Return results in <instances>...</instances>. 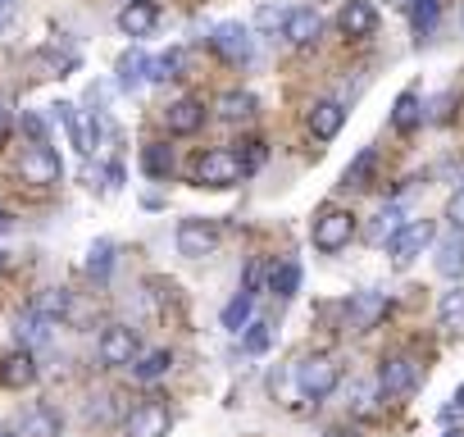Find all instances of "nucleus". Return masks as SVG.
<instances>
[{
    "instance_id": "obj_1",
    "label": "nucleus",
    "mask_w": 464,
    "mask_h": 437,
    "mask_svg": "<svg viewBox=\"0 0 464 437\" xmlns=\"http://www.w3.org/2000/svg\"><path fill=\"white\" fill-rule=\"evenodd\" d=\"M310 242H314V251H324V256L346 251V247L355 242V214H351V209H324V214L314 218V228H310Z\"/></svg>"
},
{
    "instance_id": "obj_2",
    "label": "nucleus",
    "mask_w": 464,
    "mask_h": 437,
    "mask_svg": "<svg viewBox=\"0 0 464 437\" xmlns=\"http://www.w3.org/2000/svg\"><path fill=\"white\" fill-rule=\"evenodd\" d=\"M242 178H246V169H242L237 151H227V146L205 151V155L196 160V187H214V191H223V187H237Z\"/></svg>"
},
{
    "instance_id": "obj_3",
    "label": "nucleus",
    "mask_w": 464,
    "mask_h": 437,
    "mask_svg": "<svg viewBox=\"0 0 464 437\" xmlns=\"http://www.w3.org/2000/svg\"><path fill=\"white\" fill-rule=\"evenodd\" d=\"M432 242H437V224H432V218H410V224L387 242V256H392L396 269H405V265H414Z\"/></svg>"
},
{
    "instance_id": "obj_4",
    "label": "nucleus",
    "mask_w": 464,
    "mask_h": 437,
    "mask_svg": "<svg viewBox=\"0 0 464 437\" xmlns=\"http://www.w3.org/2000/svg\"><path fill=\"white\" fill-rule=\"evenodd\" d=\"M337 383H342V369H337L333 355H310V360L296 364V387H301L305 401H324V396H333Z\"/></svg>"
},
{
    "instance_id": "obj_5",
    "label": "nucleus",
    "mask_w": 464,
    "mask_h": 437,
    "mask_svg": "<svg viewBox=\"0 0 464 437\" xmlns=\"http://www.w3.org/2000/svg\"><path fill=\"white\" fill-rule=\"evenodd\" d=\"M51 110H55L60 128L69 132V141H73L82 155H92V151L101 146V132H105L101 114H82V110H78V105H69V101H60V105H51Z\"/></svg>"
},
{
    "instance_id": "obj_6",
    "label": "nucleus",
    "mask_w": 464,
    "mask_h": 437,
    "mask_svg": "<svg viewBox=\"0 0 464 437\" xmlns=\"http://www.w3.org/2000/svg\"><path fill=\"white\" fill-rule=\"evenodd\" d=\"M96 355H101L105 369H132L137 355H141V342H137V333L128 324H110L101 333V342H96Z\"/></svg>"
},
{
    "instance_id": "obj_7",
    "label": "nucleus",
    "mask_w": 464,
    "mask_h": 437,
    "mask_svg": "<svg viewBox=\"0 0 464 437\" xmlns=\"http://www.w3.org/2000/svg\"><path fill=\"white\" fill-rule=\"evenodd\" d=\"M214 251H218V224H214V218H182V224H178V256L205 260Z\"/></svg>"
},
{
    "instance_id": "obj_8",
    "label": "nucleus",
    "mask_w": 464,
    "mask_h": 437,
    "mask_svg": "<svg viewBox=\"0 0 464 437\" xmlns=\"http://www.w3.org/2000/svg\"><path fill=\"white\" fill-rule=\"evenodd\" d=\"M209 46H214V55H223L227 64H251V55H256V37H251L246 24H218V28L209 33Z\"/></svg>"
},
{
    "instance_id": "obj_9",
    "label": "nucleus",
    "mask_w": 464,
    "mask_h": 437,
    "mask_svg": "<svg viewBox=\"0 0 464 437\" xmlns=\"http://www.w3.org/2000/svg\"><path fill=\"white\" fill-rule=\"evenodd\" d=\"M19 173H24V182H33V187H55V182L64 178V160H60V151H51V146H28L24 160H19Z\"/></svg>"
},
{
    "instance_id": "obj_10",
    "label": "nucleus",
    "mask_w": 464,
    "mask_h": 437,
    "mask_svg": "<svg viewBox=\"0 0 464 437\" xmlns=\"http://www.w3.org/2000/svg\"><path fill=\"white\" fill-rule=\"evenodd\" d=\"M419 387V364L410 355H387L382 369H378V392L382 396H405Z\"/></svg>"
},
{
    "instance_id": "obj_11",
    "label": "nucleus",
    "mask_w": 464,
    "mask_h": 437,
    "mask_svg": "<svg viewBox=\"0 0 464 437\" xmlns=\"http://www.w3.org/2000/svg\"><path fill=\"white\" fill-rule=\"evenodd\" d=\"M128 437H169V428H173V414H169V405L164 401H141L132 414H128Z\"/></svg>"
},
{
    "instance_id": "obj_12",
    "label": "nucleus",
    "mask_w": 464,
    "mask_h": 437,
    "mask_svg": "<svg viewBox=\"0 0 464 437\" xmlns=\"http://www.w3.org/2000/svg\"><path fill=\"white\" fill-rule=\"evenodd\" d=\"M337 28H342V37H351V42L373 37V28H378V10H373V0H342V10H337Z\"/></svg>"
},
{
    "instance_id": "obj_13",
    "label": "nucleus",
    "mask_w": 464,
    "mask_h": 437,
    "mask_svg": "<svg viewBox=\"0 0 464 437\" xmlns=\"http://www.w3.org/2000/svg\"><path fill=\"white\" fill-rule=\"evenodd\" d=\"M155 24H160V10L150 5V0H128V5L114 15V28H119L123 37H132V42L150 37V33H155Z\"/></svg>"
},
{
    "instance_id": "obj_14",
    "label": "nucleus",
    "mask_w": 464,
    "mask_h": 437,
    "mask_svg": "<svg viewBox=\"0 0 464 437\" xmlns=\"http://www.w3.org/2000/svg\"><path fill=\"white\" fill-rule=\"evenodd\" d=\"M319 37H324V15L314 5H292L287 28H283V42L287 46H314Z\"/></svg>"
},
{
    "instance_id": "obj_15",
    "label": "nucleus",
    "mask_w": 464,
    "mask_h": 437,
    "mask_svg": "<svg viewBox=\"0 0 464 437\" xmlns=\"http://www.w3.org/2000/svg\"><path fill=\"white\" fill-rule=\"evenodd\" d=\"M387 310H392V301H387L382 292H355V296L346 301V319H351V328H355V333L378 328V324L387 319Z\"/></svg>"
},
{
    "instance_id": "obj_16",
    "label": "nucleus",
    "mask_w": 464,
    "mask_h": 437,
    "mask_svg": "<svg viewBox=\"0 0 464 437\" xmlns=\"http://www.w3.org/2000/svg\"><path fill=\"white\" fill-rule=\"evenodd\" d=\"M164 128H169L173 137H191V132H200V128H205V105H200L196 96H178V101H169V110H164Z\"/></svg>"
},
{
    "instance_id": "obj_17",
    "label": "nucleus",
    "mask_w": 464,
    "mask_h": 437,
    "mask_svg": "<svg viewBox=\"0 0 464 437\" xmlns=\"http://www.w3.org/2000/svg\"><path fill=\"white\" fill-rule=\"evenodd\" d=\"M146 78H150V55L141 46H128L114 60V87L119 92H137V87H146Z\"/></svg>"
},
{
    "instance_id": "obj_18",
    "label": "nucleus",
    "mask_w": 464,
    "mask_h": 437,
    "mask_svg": "<svg viewBox=\"0 0 464 437\" xmlns=\"http://www.w3.org/2000/svg\"><path fill=\"white\" fill-rule=\"evenodd\" d=\"M37 374H42V369H37V355L24 351V346L0 360V383H5V387H33Z\"/></svg>"
},
{
    "instance_id": "obj_19",
    "label": "nucleus",
    "mask_w": 464,
    "mask_h": 437,
    "mask_svg": "<svg viewBox=\"0 0 464 437\" xmlns=\"http://www.w3.org/2000/svg\"><path fill=\"white\" fill-rule=\"evenodd\" d=\"M342 128H346V105L342 101H314L310 105V132L319 141H333Z\"/></svg>"
},
{
    "instance_id": "obj_20",
    "label": "nucleus",
    "mask_w": 464,
    "mask_h": 437,
    "mask_svg": "<svg viewBox=\"0 0 464 437\" xmlns=\"http://www.w3.org/2000/svg\"><path fill=\"white\" fill-rule=\"evenodd\" d=\"M256 110H260L256 92H242V87H232V92H223V96L214 101V114H218L223 123H246V119H256Z\"/></svg>"
},
{
    "instance_id": "obj_21",
    "label": "nucleus",
    "mask_w": 464,
    "mask_h": 437,
    "mask_svg": "<svg viewBox=\"0 0 464 437\" xmlns=\"http://www.w3.org/2000/svg\"><path fill=\"white\" fill-rule=\"evenodd\" d=\"M55 328H60V324L42 319L37 310H24V315L14 319V337H19V346H24V351H37V346H46Z\"/></svg>"
},
{
    "instance_id": "obj_22",
    "label": "nucleus",
    "mask_w": 464,
    "mask_h": 437,
    "mask_svg": "<svg viewBox=\"0 0 464 437\" xmlns=\"http://www.w3.org/2000/svg\"><path fill=\"white\" fill-rule=\"evenodd\" d=\"M432 265H437V274H441V278H450V283H455V278H464V233H455V228H450V233L441 238V247H437Z\"/></svg>"
},
{
    "instance_id": "obj_23",
    "label": "nucleus",
    "mask_w": 464,
    "mask_h": 437,
    "mask_svg": "<svg viewBox=\"0 0 464 437\" xmlns=\"http://www.w3.org/2000/svg\"><path fill=\"white\" fill-rule=\"evenodd\" d=\"M419 123H423V96H419V87H405L396 96V105H392V128L396 132H414Z\"/></svg>"
},
{
    "instance_id": "obj_24",
    "label": "nucleus",
    "mask_w": 464,
    "mask_h": 437,
    "mask_svg": "<svg viewBox=\"0 0 464 437\" xmlns=\"http://www.w3.org/2000/svg\"><path fill=\"white\" fill-rule=\"evenodd\" d=\"M28 310H37L42 319H51V324H64L69 315H73V301H69V292L64 287H42L37 296H33V306Z\"/></svg>"
},
{
    "instance_id": "obj_25",
    "label": "nucleus",
    "mask_w": 464,
    "mask_h": 437,
    "mask_svg": "<svg viewBox=\"0 0 464 437\" xmlns=\"http://www.w3.org/2000/svg\"><path fill=\"white\" fill-rule=\"evenodd\" d=\"M405 224H410V218H405V205H401V200H392V205H382V209H378V218L369 224V242H392Z\"/></svg>"
},
{
    "instance_id": "obj_26",
    "label": "nucleus",
    "mask_w": 464,
    "mask_h": 437,
    "mask_svg": "<svg viewBox=\"0 0 464 437\" xmlns=\"http://www.w3.org/2000/svg\"><path fill=\"white\" fill-rule=\"evenodd\" d=\"M141 169H146V178H155V182L173 178V146L146 141V146H141Z\"/></svg>"
},
{
    "instance_id": "obj_27",
    "label": "nucleus",
    "mask_w": 464,
    "mask_h": 437,
    "mask_svg": "<svg viewBox=\"0 0 464 437\" xmlns=\"http://www.w3.org/2000/svg\"><path fill=\"white\" fill-rule=\"evenodd\" d=\"M60 428H64V419L51 405H33L24 414V437H60Z\"/></svg>"
},
{
    "instance_id": "obj_28",
    "label": "nucleus",
    "mask_w": 464,
    "mask_h": 437,
    "mask_svg": "<svg viewBox=\"0 0 464 437\" xmlns=\"http://www.w3.org/2000/svg\"><path fill=\"white\" fill-rule=\"evenodd\" d=\"M251 319H256V296H251V292H237V296L223 306V315H218V324H223L227 333H242Z\"/></svg>"
},
{
    "instance_id": "obj_29",
    "label": "nucleus",
    "mask_w": 464,
    "mask_h": 437,
    "mask_svg": "<svg viewBox=\"0 0 464 437\" xmlns=\"http://www.w3.org/2000/svg\"><path fill=\"white\" fill-rule=\"evenodd\" d=\"M269 292H274L278 301H292V296L301 292V265H296V260L274 265V269H269Z\"/></svg>"
},
{
    "instance_id": "obj_30",
    "label": "nucleus",
    "mask_w": 464,
    "mask_h": 437,
    "mask_svg": "<svg viewBox=\"0 0 464 437\" xmlns=\"http://www.w3.org/2000/svg\"><path fill=\"white\" fill-rule=\"evenodd\" d=\"M173 369V351H146V355H137V364H132V378L137 383H155V378H164Z\"/></svg>"
},
{
    "instance_id": "obj_31",
    "label": "nucleus",
    "mask_w": 464,
    "mask_h": 437,
    "mask_svg": "<svg viewBox=\"0 0 464 437\" xmlns=\"http://www.w3.org/2000/svg\"><path fill=\"white\" fill-rule=\"evenodd\" d=\"M182 69H187V51L173 46V51H164V55L150 60V78L146 83H173V78H182Z\"/></svg>"
},
{
    "instance_id": "obj_32",
    "label": "nucleus",
    "mask_w": 464,
    "mask_h": 437,
    "mask_svg": "<svg viewBox=\"0 0 464 437\" xmlns=\"http://www.w3.org/2000/svg\"><path fill=\"white\" fill-rule=\"evenodd\" d=\"M373 169H378V151H373V146H364V151H360V155H355V160H351V164L342 169V187H346V191L364 187Z\"/></svg>"
},
{
    "instance_id": "obj_33",
    "label": "nucleus",
    "mask_w": 464,
    "mask_h": 437,
    "mask_svg": "<svg viewBox=\"0 0 464 437\" xmlns=\"http://www.w3.org/2000/svg\"><path fill=\"white\" fill-rule=\"evenodd\" d=\"M401 5H405V15H410L414 33H419V37H428V33H432V24H437V15H441V0H401Z\"/></svg>"
},
{
    "instance_id": "obj_34",
    "label": "nucleus",
    "mask_w": 464,
    "mask_h": 437,
    "mask_svg": "<svg viewBox=\"0 0 464 437\" xmlns=\"http://www.w3.org/2000/svg\"><path fill=\"white\" fill-rule=\"evenodd\" d=\"M274 346V324L269 319H251L246 328H242V351L246 355H265Z\"/></svg>"
},
{
    "instance_id": "obj_35",
    "label": "nucleus",
    "mask_w": 464,
    "mask_h": 437,
    "mask_svg": "<svg viewBox=\"0 0 464 437\" xmlns=\"http://www.w3.org/2000/svg\"><path fill=\"white\" fill-rule=\"evenodd\" d=\"M110 269H114V242L101 238V242H92V251H87V274H92L96 283H105Z\"/></svg>"
},
{
    "instance_id": "obj_36",
    "label": "nucleus",
    "mask_w": 464,
    "mask_h": 437,
    "mask_svg": "<svg viewBox=\"0 0 464 437\" xmlns=\"http://www.w3.org/2000/svg\"><path fill=\"white\" fill-rule=\"evenodd\" d=\"M437 319H441V328H464V287L441 292V301H437Z\"/></svg>"
},
{
    "instance_id": "obj_37",
    "label": "nucleus",
    "mask_w": 464,
    "mask_h": 437,
    "mask_svg": "<svg viewBox=\"0 0 464 437\" xmlns=\"http://www.w3.org/2000/svg\"><path fill=\"white\" fill-rule=\"evenodd\" d=\"M287 15H292V5H260V15H256V28H260V33H278V37H283V28H287Z\"/></svg>"
},
{
    "instance_id": "obj_38",
    "label": "nucleus",
    "mask_w": 464,
    "mask_h": 437,
    "mask_svg": "<svg viewBox=\"0 0 464 437\" xmlns=\"http://www.w3.org/2000/svg\"><path fill=\"white\" fill-rule=\"evenodd\" d=\"M237 160H242V169H246V178L269 160V151H265V141H242V151H237Z\"/></svg>"
},
{
    "instance_id": "obj_39",
    "label": "nucleus",
    "mask_w": 464,
    "mask_h": 437,
    "mask_svg": "<svg viewBox=\"0 0 464 437\" xmlns=\"http://www.w3.org/2000/svg\"><path fill=\"white\" fill-rule=\"evenodd\" d=\"M19 128L33 137V146H46V119L37 114V110H24V119H19Z\"/></svg>"
},
{
    "instance_id": "obj_40",
    "label": "nucleus",
    "mask_w": 464,
    "mask_h": 437,
    "mask_svg": "<svg viewBox=\"0 0 464 437\" xmlns=\"http://www.w3.org/2000/svg\"><path fill=\"white\" fill-rule=\"evenodd\" d=\"M446 224L455 233H464V187H455V196L446 200Z\"/></svg>"
},
{
    "instance_id": "obj_41",
    "label": "nucleus",
    "mask_w": 464,
    "mask_h": 437,
    "mask_svg": "<svg viewBox=\"0 0 464 437\" xmlns=\"http://www.w3.org/2000/svg\"><path fill=\"white\" fill-rule=\"evenodd\" d=\"M87 114H105V105H110V83H92L87 87Z\"/></svg>"
},
{
    "instance_id": "obj_42",
    "label": "nucleus",
    "mask_w": 464,
    "mask_h": 437,
    "mask_svg": "<svg viewBox=\"0 0 464 437\" xmlns=\"http://www.w3.org/2000/svg\"><path fill=\"white\" fill-rule=\"evenodd\" d=\"M265 278H269V269H265L260 260H251V265H246V283H242V292H251V296H256V287H260Z\"/></svg>"
},
{
    "instance_id": "obj_43",
    "label": "nucleus",
    "mask_w": 464,
    "mask_h": 437,
    "mask_svg": "<svg viewBox=\"0 0 464 437\" xmlns=\"http://www.w3.org/2000/svg\"><path fill=\"white\" fill-rule=\"evenodd\" d=\"M10 132H14V114H10V105L0 101V146L10 141Z\"/></svg>"
},
{
    "instance_id": "obj_44",
    "label": "nucleus",
    "mask_w": 464,
    "mask_h": 437,
    "mask_svg": "<svg viewBox=\"0 0 464 437\" xmlns=\"http://www.w3.org/2000/svg\"><path fill=\"white\" fill-rule=\"evenodd\" d=\"M123 187V164H110L105 169V191H119Z\"/></svg>"
},
{
    "instance_id": "obj_45",
    "label": "nucleus",
    "mask_w": 464,
    "mask_h": 437,
    "mask_svg": "<svg viewBox=\"0 0 464 437\" xmlns=\"http://www.w3.org/2000/svg\"><path fill=\"white\" fill-rule=\"evenodd\" d=\"M5 233H14V214L0 205V238H5Z\"/></svg>"
},
{
    "instance_id": "obj_46",
    "label": "nucleus",
    "mask_w": 464,
    "mask_h": 437,
    "mask_svg": "<svg viewBox=\"0 0 464 437\" xmlns=\"http://www.w3.org/2000/svg\"><path fill=\"white\" fill-rule=\"evenodd\" d=\"M14 5H19V0H0V28L14 19Z\"/></svg>"
},
{
    "instance_id": "obj_47",
    "label": "nucleus",
    "mask_w": 464,
    "mask_h": 437,
    "mask_svg": "<svg viewBox=\"0 0 464 437\" xmlns=\"http://www.w3.org/2000/svg\"><path fill=\"white\" fill-rule=\"evenodd\" d=\"M319 437H355V428H342V423H337V428H324Z\"/></svg>"
},
{
    "instance_id": "obj_48",
    "label": "nucleus",
    "mask_w": 464,
    "mask_h": 437,
    "mask_svg": "<svg viewBox=\"0 0 464 437\" xmlns=\"http://www.w3.org/2000/svg\"><path fill=\"white\" fill-rule=\"evenodd\" d=\"M450 410H455V414H464V383H459V392H455V401H450Z\"/></svg>"
},
{
    "instance_id": "obj_49",
    "label": "nucleus",
    "mask_w": 464,
    "mask_h": 437,
    "mask_svg": "<svg viewBox=\"0 0 464 437\" xmlns=\"http://www.w3.org/2000/svg\"><path fill=\"white\" fill-rule=\"evenodd\" d=\"M441 437H464V428H446V432H441Z\"/></svg>"
},
{
    "instance_id": "obj_50",
    "label": "nucleus",
    "mask_w": 464,
    "mask_h": 437,
    "mask_svg": "<svg viewBox=\"0 0 464 437\" xmlns=\"http://www.w3.org/2000/svg\"><path fill=\"white\" fill-rule=\"evenodd\" d=\"M0 437H14V428H0Z\"/></svg>"
},
{
    "instance_id": "obj_51",
    "label": "nucleus",
    "mask_w": 464,
    "mask_h": 437,
    "mask_svg": "<svg viewBox=\"0 0 464 437\" xmlns=\"http://www.w3.org/2000/svg\"><path fill=\"white\" fill-rule=\"evenodd\" d=\"M0 274H5V251H0Z\"/></svg>"
}]
</instances>
